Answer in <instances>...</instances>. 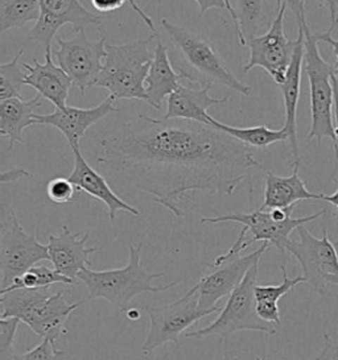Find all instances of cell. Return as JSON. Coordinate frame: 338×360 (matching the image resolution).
<instances>
[{
  "label": "cell",
  "instance_id": "obj_14",
  "mask_svg": "<svg viewBox=\"0 0 338 360\" xmlns=\"http://www.w3.org/2000/svg\"><path fill=\"white\" fill-rule=\"evenodd\" d=\"M327 210H321L313 215H306L301 218H289L284 222H277L273 218L271 212L258 209L256 212H247V214L232 212V214H225L218 217H206L201 219V223H211V224L222 222L241 223L243 227L253 235V239L249 240L250 243L268 242L270 244H274L275 247L283 254L285 252L287 244L291 240L289 239L291 233L297 230L300 226L316 221Z\"/></svg>",
  "mask_w": 338,
  "mask_h": 360
},
{
  "label": "cell",
  "instance_id": "obj_6",
  "mask_svg": "<svg viewBox=\"0 0 338 360\" xmlns=\"http://www.w3.org/2000/svg\"><path fill=\"white\" fill-rule=\"evenodd\" d=\"M247 230L242 227L238 239L232 243V247L225 254L217 256L211 264H208L209 274L204 276L196 284L200 297V307L202 311H208L214 314L221 311L222 309L217 307V302L223 297L230 296L232 290L241 284L244 276L250 271L255 263L261 262L270 243L264 242L258 250L251 254L242 256V252L250 247V242H244Z\"/></svg>",
  "mask_w": 338,
  "mask_h": 360
},
{
  "label": "cell",
  "instance_id": "obj_3",
  "mask_svg": "<svg viewBox=\"0 0 338 360\" xmlns=\"http://www.w3.org/2000/svg\"><path fill=\"white\" fill-rule=\"evenodd\" d=\"M158 37V33H152L148 39L131 40L123 45L107 44V57L95 86L108 90L115 102L137 99L147 103L146 79L155 58Z\"/></svg>",
  "mask_w": 338,
  "mask_h": 360
},
{
  "label": "cell",
  "instance_id": "obj_20",
  "mask_svg": "<svg viewBox=\"0 0 338 360\" xmlns=\"http://www.w3.org/2000/svg\"><path fill=\"white\" fill-rule=\"evenodd\" d=\"M52 54L51 46L45 49V61L42 64L36 58L32 65L23 64V68L27 70L25 86L37 90L39 96L49 101L56 108H63L68 106L66 101L73 82L60 66L54 65Z\"/></svg>",
  "mask_w": 338,
  "mask_h": 360
},
{
  "label": "cell",
  "instance_id": "obj_42",
  "mask_svg": "<svg viewBox=\"0 0 338 360\" xmlns=\"http://www.w3.org/2000/svg\"><path fill=\"white\" fill-rule=\"evenodd\" d=\"M324 4L327 6L330 13V27L327 31L333 33V30L338 22V0H324Z\"/></svg>",
  "mask_w": 338,
  "mask_h": 360
},
{
  "label": "cell",
  "instance_id": "obj_5",
  "mask_svg": "<svg viewBox=\"0 0 338 360\" xmlns=\"http://www.w3.org/2000/svg\"><path fill=\"white\" fill-rule=\"evenodd\" d=\"M161 27L184 61L180 72L187 75L188 81L211 87L225 86L241 96H250V87L232 75L208 40L165 19H161Z\"/></svg>",
  "mask_w": 338,
  "mask_h": 360
},
{
  "label": "cell",
  "instance_id": "obj_37",
  "mask_svg": "<svg viewBox=\"0 0 338 360\" xmlns=\"http://www.w3.org/2000/svg\"><path fill=\"white\" fill-rule=\"evenodd\" d=\"M94 10L99 12H114L125 6L127 0H90Z\"/></svg>",
  "mask_w": 338,
  "mask_h": 360
},
{
  "label": "cell",
  "instance_id": "obj_43",
  "mask_svg": "<svg viewBox=\"0 0 338 360\" xmlns=\"http://www.w3.org/2000/svg\"><path fill=\"white\" fill-rule=\"evenodd\" d=\"M332 85H333V94H334V127H336V143L333 144L334 147L338 148V78L336 75H333L332 77Z\"/></svg>",
  "mask_w": 338,
  "mask_h": 360
},
{
  "label": "cell",
  "instance_id": "obj_9",
  "mask_svg": "<svg viewBox=\"0 0 338 360\" xmlns=\"http://www.w3.org/2000/svg\"><path fill=\"white\" fill-rule=\"evenodd\" d=\"M199 304V290L193 286L179 300L161 307H144L149 317V331L142 346V351L148 355L168 342H173L179 346V338L182 331L202 318L211 316L208 311H202Z\"/></svg>",
  "mask_w": 338,
  "mask_h": 360
},
{
  "label": "cell",
  "instance_id": "obj_34",
  "mask_svg": "<svg viewBox=\"0 0 338 360\" xmlns=\"http://www.w3.org/2000/svg\"><path fill=\"white\" fill-rule=\"evenodd\" d=\"M256 313L265 322L280 325V310L277 307V302L256 301Z\"/></svg>",
  "mask_w": 338,
  "mask_h": 360
},
{
  "label": "cell",
  "instance_id": "obj_24",
  "mask_svg": "<svg viewBox=\"0 0 338 360\" xmlns=\"http://www.w3.org/2000/svg\"><path fill=\"white\" fill-rule=\"evenodd\" d=\"M279 8L276 0H235L234 11L239 25L237 36L239 45L246 46L251 39L267 32Z\"/></svg>",
  "mask_w": 338,
  "mask_h": 360
},
{
  "label": "cell",
  "instance_id": "obj_4",
  "mask_svg": "<svg viewBox=\"0 0 338 360\" xmlns=\"http://www.w3.org/2000/svg\"><path fill=\"white\" fill-rule=\"evenodd\" d=\"M142 247V243L137 245L128 244L130 260L128 264L123 268L106 271H94L86 268L81 271L78 274V280L84 283L89 292L84 301L104 298L119 311H128L134 297L140 296L143 293L165 292L177 285L179 281H173L164 286H154L151 284L152 280L164 277L165 274H149L146 271L140 260Z\"/></svg>",
  "mask_w": 338,
  "mask_h": 360
},
{
  "label": "cell",
  "instance_id": "obj_41",
  "mask_svg": "<svg viewBox=\"0 0 338 360\" xmlns=\"http://www.w3.org/2000/svg\"><path fill=\"white\" fill-rule=\"evenodd\" d=\"M127 3L131 6V8H132L134 11L137 12V16L144 22V24L152 31V33H156V27H155V24H154V20L148 16L146 12L142 10V7L137 4V0H127Z\"/></svg>",
  "mask_w": 338,
  "mask_h": 360
},
{
  "label": "cell",
  "instance_id": "obj_39",
  "mask_svg": "<svg viewBox=\"0 0 338 360\" xmlns=\"http://www.w3.org/2000/svg\"><path fill=\"white\" fill-rule=\"evenodd\" d=\"M199 4L200 8V18H202L206 12L211 10V8H218V10H223L227 11V4L226 0H194Z\"/></svg>",
  "mask_w": 338,
  "mask_h": 360
},
{
  "label": "cell",
  "instance_id": "obj_26",
  "mask_svg": "<svg viewBox=\"0 0 338 360\" xmlns=\"http://www.w3.org/2000/svg\"><path fill=\"white\" fill-rule=\"evenodd\" d=\"M211 126L221 129L222 132L230 135L232 138L239 140L247 147L265 149L270 146L288 140V132L284 127L282 129H270L267 126H255V127H232L211 119Z\"/></svg>",
  "mask_w": 338,
  "mask_h": 360
},
{
  "label": "cell",
  "instance_id": "obj_50",
  "mask_svg": "<svg viewBox=\"0 0 338 360\" xmlns=\"http://www.w3.org/2000/svg\"><path fill=\"white\" fill-rule=\"evenodd\" d=\"M334 244H336V247H337V245H338V240H337V242H336V243H334Z\"/></svg>",
  "mask_w": 338,
  "mask_h": 360
},
{
  "label": "cell",
  "instance_id": "obj_36",
  "mask_svg": "<svg viewBox=\"0 0 338 360\" xmlns=\"http://www.w3.org/2000/svg\"><path fill=\"white\" fill-rule=\"evenodd\" d=\"M324 347L315 360H338V340L332 338L329 334H324Z\"/></svg>",
  "mask_w": 338,
  "mask_h": 360
},
{
  "label": "cell",
  "instance_id": "obj_48",
  "mask_svg": "<svg viewBox=\"0 0 338 360\" xmlns=\"http://www.w3.org/2000/svg\"><path fill=\"white\" fill-rule=\"evenodd\" d=\"M232 360H239V358H234V359Z\"/></svg>",
  "mask_w": 338,
  "mask_h": 360
},
{
  "label": "cell",
  "instance_id": "obj_38",
  "mask_svg": "<svg viewBox=\"0 0 338 360\" xmlns=\"http://www.w3.org/2000/svg\"><path fill=\"white\" fill-rule=\"evenodd\" d=\"M315 36H316L318 43L323 41V43L329 44L333 48V53H334V57H336V61H334V64L332 65H333L334 75L338 78V40H334L332 37V32H329V31L323 33H315Z\"/></svg>",
  "mask_w": 338,
  "mask_h": 360
},
{
  "label": "cell",
  "instance_id": "obj_25",
  "mask_svg": "<svg viewBox=\"0 0 338 360\" xmlns=\"http://www.w3.org/2000/svg\"><path fill=\"white\" fill-rule=\"evenodd\" d=\"M42 105V96H36L30 101L11 98L0 102V135L8 139V150L15 144L24 143L23 134L25 128L35 124V110Z\"/></svg>",
  "mask_w": 338,
  "mask_h": 360
},
{
  "label": "cell",
  "instance_id": "obj_30",
  "mask_svg": "<svg viewBox=\"0 0 338 360\" xmlns=\"http://www.w3.org/2000/svg\"><path fill=\"white\" fill-rule=\"evenodd\" d=\"M282 283L279 285H256L255 286V300L256 301H273V302H279L282 297L285 296L291 289H294L296 285L306 283L304 276H297V277H288L285 265L282 264Z\"/></svg>",
  "mask_w": 338,
  "mask_h": 360
},
{
  "label": "cell",
  "instance_id": "obj_32",
  "mask_svg": "<svg viewBox=\"0 0 338 360\" xmlns=\"http://www.w3.org/2000/svg\"><path fill=\"white\" fill-rule=\"evenodd\" d=\"M77 191L78 189L74 186L73 182L63 177H56L46 185L48 198L57 205H65L74 201Z\"/></svg>",
  "mask_w": 338,
  "mask_h": 360
},
{
  "label": "cell",
  "instance_id": "obj_16",
  "mask_svg": "<svg viewBox=\"0 0 338 360\" xmlns=\"http://www.w3.org/2000/svg\"><path fill=\"white\" fill-rule=\"evenodd\" d=\"M115 101L108 96L102 103L92 108L65 106L56 108L52 114H35V124L51 126L63 132L70 148H81V140L86 135L87 129L93 127L104 117L119 112L120 108L114 105Z\"/></svg>",
  "mask_w": 338,
  "mask_h": 360
},
{
  "label": "cell",
  "instance_id": "obj_19",
  "mask_svg": "<svg viewBox=\"0 0 338 360\" xmlns=\"http://www.w3.org/2000/svg\"><path fill=\"white\" fill-rule=\"evenodd\" d=\"M304 54H306V33L304 27H297L295 53L291 66L287 72L284 84L279 86L282 90L284 102L285 122L283 127L288 132V140L292 152V165L300 164V148L297 140V106L301 90V72L304 68Z\"/></svg>",
  "mask_w": 338,
  "mask_h": 360
},
{
  "label": "cell",
  "instance_id": "obj_44",
  "mask_svg": "<svg viewBox=\"0 0 338 360\" xmlns=\"http://www.w3.org/2000/svg\"><path fill=\"white\" fill-rule=\"evenodd\" d=\"M333 150H334V158H336V162H337V168H338V148L337 147H334L333 146ZM323 201L327 202V203H330L332 206H334L336 209H337L338 212V189L334 191L333 194H330V195H325L324 194V197H323Z\"/></svg>",
  "mask_w": 338,
  "mask_h": 360
},
{
  "label": "cell",
  "instance_id": "obj_29",
  "mask_svg": "<svg viewBox=\"0 0 338 360\" xmlns=\"http://www.w3.org/2000/svg\"><path fill=\"white\" fill-rule=\"evenodd\" d=\"M23 54L24 49L21 48L10 63L0 65V102L11 98L23 99V87L25 86L27 78V73L20 68Z\"/></svg>",
  "mask_w": 338,
  "mask_h": 360
},
{
  "label": "cell",
  "instance_id": "obj_13",
  "mask_svg": "<svg viewBox=\"0 0 338 360\" xmlns=\"http://www.w3.org/2000/svg\"><path fill=\"white\" fill-rule=\"evenodd\" d=\"M285 10L287 6L282 4L270 30L247 43L250 58L243 66L244 73H250L254 68H262L277 86L284 84L296 48V40H289L285 34Z\"/></svg>",
  "mask_w": 338,
  "mask_h": 360
},
{
  "label": "cell",
  "instance_id": "obj_40",
  "mask_svg": "<svg viewBox=\"0 0 338 360\" xmlns=\"http://www.w3.org/2000/svg\"><path fill=\"white\" fill-rule=\"evenodd\" d=\"M31 179V173H28L27 170L23 169V168H12L11 170L7 172H3L1 173V184H8V182H15V181L19 180V179Z\"/></svg>",
  "mask_w": 338,
  "mask_h": 360
},
{
  "label": "cell",
  "instance_id": "obj_15",
  "mask_svg": "<svg viewBox=\"0 0 338 360\" xmlns=\"http://www.w3.org/2000/svg\"><path fill=\"white\" fill-rule=\"evenodd\" d=\"M40 19L30 37L44 49L51 48L53 39L65 24H72L74 32H82L89 25H102V16L86 10L80 0H40Z\"/></svg>",
  "mask_w": 338,
  "mask_h": 360
},
{
  "label": "cell",
  "instance_id": "obj_8",
  "mask_svg": "<svg viewBox=\"0 0 338 360\" xmlns=\"http://www.w3.org/2000/svg\"><path fill=\"white\" fill-rule=\"evenodd\" d=\"M306 33V54H304V72L309 82L311 93V129L306 141L317 139L320 144L323 139H330L336 143V127L333 124L334 94L332 77L334 75L333 65L327 63L318 51V40L311 31L308 22L303 25Z\"/></svg>",
  "mask_w": 338,
  "mask_h": 360
},
{
  "label": "cell",
  "instance_id": "obj_12",
  "mask_svg": "<svg viewBox=\"0 0 338 360\" xmlns=\"http://www.w3.org/2000/svg\"><path fill=\"white\" fill-rule=\"evenodd\" d=\"M58 51H53V56L57 58L58 66L72 79L81 96L86 94V90L95 86V81L104 69L107 51L106 37L93 41L89 40L84 31L78 32L73 39L63 40L56 37Z\"/></svg>",
  "mask_w": 338,
  "mask_h": 360
},
{
  "label": "cell",
  "instance_id": "obj_33",
  "mask_svg": "<svg viewBox=\"0 0 338 360\" xmlns=\"http://www.w3.org/2000/svg\"><path fill=\"white\" fill-rule=\"evenodd\" d=\"M12 360H65V352L56 347L54 340L44 338L42 343L37 345L35 349L21 355H15Z\"/></svg>",
  "mask_w": 338,
  "mask_h": 360
},
{
  "label": "cell",
  "instance_id": "obj_11",
  "mask_svg": "<svg viewBox=\"0 0 338 360\" xmlns=\"http://www.w3.org/2000/svg\"><path fill=\"white\" fill-rule=\"evenodd\" d=\"M299 239L289 240L285 251L295 256L303 268L306 284L320 293L327 295V286L333 285L338 278V254L336 244L329 239L327 227L323 230V238L313 236L306 224L297 229Z\"/></svg>",
  "mask_w": 338,
  "mask_h": 360
},
{
  "label": "cell",
  "instance_id": "obj_2",
  "mask_svg": "<svg viewBox=\"0 0 338 360\" xmlns=\"http://www.w3.org/2000/svg\"><path fill=\"white\" fill-rule=\"evenodd\" d=\"M0 318H19L36 335L54 342L66 334L68 318L84 302H69L61 290H53V285L20 288L0 292Z\"/></svg>",
  "mask_w": 338,
  "mask_h": 360
},
{
  "label": "cell",
  "instance_id": "obj_46",
  "mask_svg": "<svg viewBox=\"0 0 338 360\" xmlns=\"http://www.w3.org/2000/svg\"><path fill=\"white\" fill-rule=\"evenodd\" d=\"M127 316H128V318H130L131 321H135V319L140 317V316H139V311L135 310V309H130V310L127 311Z\"/></svg>",
  "mask_w": 338,
  "mask_h": 360
},
{
  "label": "cell",
  "instance_id": "obj_49",
  "mask_svg": "<svg viewBox=\"0 0 338 360\" xmlns=\"http://www.w3.org/2000/svg\"><path fill=\"white\" fill-rule=\"evenodd\" d=\"M255 360H262L261 358H255Z\"/></svg>",
  "mask_w": 338,
  "mask_h": 360
},
{
  "label": "cell",
  "instance_id": "obj_18",
  "mask_svg": "<svg viewBox=\"0 0 338 360\" xmlns=\"http://www.w3.org/2000/svg\"><path fill=\"white\" fill-rule=\"evenodd\" d=\"M74 156L73 172L69 174V180L72 181L78 191H84L90 197L102 202L107 207L108 218L114 222L116 214L119 212H127L132 217H139L140 212L123 201L115 191L110 188L105 177L101 176L96 170L86 161L81 148L72 149Z\"/></svg>",
  "mask_w": 338,
  "mask_h": 360
},
{
  "label": "cell",
  "instance_id": "obj_10",
  "mask_svg": "<svg viewBox=\"0 0 338 360\" xmlns=\"http://www.w3.org/2000/svg\"><path fill=\"white\" fill-rule=\"evenodd\" d=\"M49 260L48 245L40 243L36 235L25 233L15 210L10 207L0 231V275L1 289H6L32 266Z\"/></svg>",
  "mask_w": 338,
  "mask_h": 360
},
{
  "label": "cell",
  "instance_id": "obj_17",
  "mask_svg": "<svg viewBox=\"0 0 338 360\" xmlns=\"http://www.w3.org/2000/svg\"><path fill=\"white\" fill-rule=\"evenodd\" d=\"M48 252L53 269L75 281L78 274L90 268V256L98 252L95 247H87L89 233H73L66 224H61V231L49 235Z\"/></svg>",
  "mask_w": 338,
  "mask_h": 360
},
{
  "label": "cell",
  "instance_id": "obj_47",
  "mask_svg": "<svg viewBox=\"0 0 338 360\" xmlns=\"http://www.w3.org/2000/svg\"><path fill=\"white\" fill-rule=\"evenodd\" d=\"M333 285H337L338 286V278H337V280H334V281H333Z\"/></svg>",
  "mask_w": 338,
  "mask_h": 360
},
{
  "label": "cell",
  "instance_id": "obj_22",
  "mask_svg": "<svg viewBox=\"0 0 338 360\" xmlns=\"http://www.w3.org/2000/svg\"><path fill=\"white\" fill-rule=\"evenodd\" d=\"M300 164L294 165V172L289 177H280L271 172L264 173V202L261 210L287 209L296 206L300 201L323 200L324 194H316L308 191L306 182L299 176Z\"/></svg>",
  "mask_w": 338,
  "mask_h": 360
},
{
  "label": "cell",
  "instance_id": "obj_1",
  "mask_svg": "<svg viewBox=\"0 0 338 360\" xmlns=\"http://www.w3.org/2000/svg\"><path fill=\"white\" fill-rule=\"evenodd\" d=\"M96 161L148 194L176 218L181 200L208 191L230 197L261 164L250 147L221 129L182 119L139 114L99 139Z\"/></svg>",
  "mask_w": 338,
  "mask_h": 360
},
{
  "label": "cell",
  "instance_id": "obj_23",
  "mask_svg": "<svg viewBox=\"0 0 338 360\" xmlns=\"http://www.w3.org/2000/svg\"><path fill=\"white\" fill-rule=\"evenodd\" d=\"M184 79H187V75L173 69L169 60L168 49L158 37L155 58L146 79L148 105L156 110H161L163 102L168 99V96L181 85V81Z\"/></svg>",
  "mask_w": 338,
  "mask_h": 360
},
{
  "label": "cell",
  "instance_id": "obj_21",
  "mask_svg": "<svg viewBox=\"0 0 338 360\" xmlns=\"http://www.w3.org/2000/svg\"><path fill=\"white\" fill-rule=\"evenodd\" d=\"M211 89V86L194 89L181 84L167 99L168 108L164 119H182L211 126L213 117L208 114V110L214 105L227 103L229 96H223L221 99L211 98L209 96Z\"/></svg>",
  "mask_w": 338,
  "mask_h": 360
},
{
  "label": "cell",
  "instance_id": "obj_7",
  "mask_svg": "<svg viewBox=\"0 0 338 360\" xmlns=\"http://www.w3.org/2000/svg\"><path fill=\"white\" fill-rule=\"evenodd\" d=\"M259 263L261 262L255 263L250 268L241 284L227 297L226 305L222 307L218 318L206 328L187 333V338L220 337L223 340H227L232 334L244 330L261 331L267 335L277 334V328H275L274 323L265 322L256 313L255 286L258 285L256 281L259 275Z\"/></svg>",
  "mask_w": 338,
  "mask_h": 360
},
{
  "label": "cell",
  "instance_id": "obj_31",
  "mask_svg": "<svg viewBox=\"0 0 338 360\" xmlns=\"http://www.w3.org/2000/svg\"><path fill=\"white\" fill-rule=\"evenodd\" d=\"M20 322L19 318H0V360H12L16 355L13 342Z\"/></svg>",
  "mask_w": 338,
  "mask_h": 360
},
{
  "label": "cell",
  "instance_id": "obj_27",
  "mask_svg": "<svg viewBox=\"0 0 338 360\" xmlns=\"http://www.w3.org/2000/svg\"><path fill=\"white\" fill-rule=\"evenodd\" d=\"M40 0H0V33L40 19Z\"/></svg>",
  "mask_w": 338,
  "mask_h": 360
},
{
  "label": "cell",
  "instance_id": "obj_35",
  "mask_svg": "<svg viewBox=\"0 0 338 360\" xmlns=\"http://www.w3.org/2000/svg\"><path fill=\"white\" fill-rule=\"evenodd\" d=\"M277 6L285 4L287 8H289L295 15L297 27H303L306 24V0H276Z\"/></svg>",
  "mask_w": 338,
  "mask_h": 360
},
{
  "label": "cell",
  "instance_id": "obj_45",
  "mask_svg": "<svg viewBox=\"0 0 338 360\" xmlns=\"http://www.w3.org/2000/svg\"><path fill=\"white\" fill-rule=\"evenodd\" d=\"M226 4H227V12L229 15L232 16V24H234V28H235V33L237 36L239 34V25H238V19H237V15L234 11V6H232V0H226Z\"/></svg>",
  "mask_w": 338,
  "mask_h": 360
},
{
  "label": "cell",
  "instance_id": "obj_28",
  "mask_svg": "<svg viewBox=\"0 0 338 360\" xmlns=\"http://www.w3.org/2000/svg\"><path fill=\"white\" fill-rule=\"evenodd\" d=\"M75 281L58 274L57 271L51 269L49 266H32L24 275L18 277L8 288L0 289V292H7L20 288L28 289H37V288H46V286L56 285V284H74Z\"/></svg>",
  "mask_w": 338,
  "mask_h": 360
}]
</instances>
